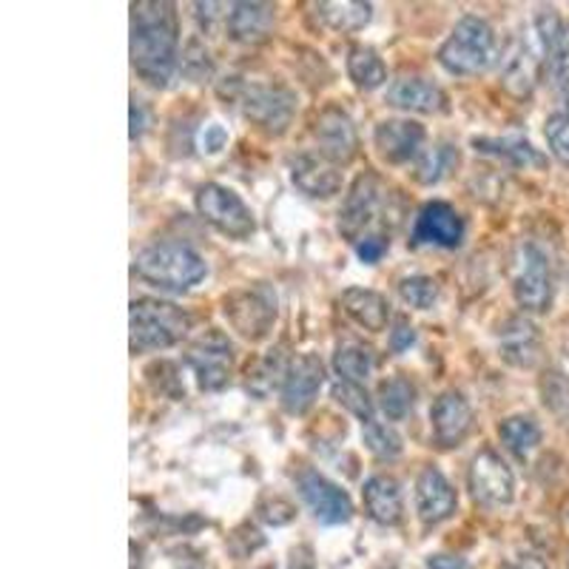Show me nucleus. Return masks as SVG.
Instances as JSON below:
<instances>
[{
	"mask_svg": "<svg viewBox=\"0 0 569 569\" xmlns=\"http://www.w3.org/2000/svg\"><path fill=\"white\" fill-rule=\"evenodd\" d=\"M177 29L174 3L166 0H142L131 7V66L142 83L166 89L177 71Z\"/></svg>",
	"mask_w": 569,
	"mask_h": 569,
	"instance_id": "1",
	"label": "nucleus"
},
{
	"mask_svg": "<svg viewBox=\"0 0 569 569\" xmlns=\"http://www.w3.org/2000/svg\"><path fill=\"white\" fill-rule=\"evenodd\" d=\"M134 273L151 288L186 293L208 277V266L186 242H154L134 257Z\"/></svg>",
	"mask_w": 569,
	"mask_h": 569,
	"instance_id": "2",
	"label": "nucleus"
},
{
	"mask_svg": "<svg viewBox=\"0 0 569 569\" xmlns=\"http://www.w3.org/2000/svg\"><path fill=\"white\" fill-rule=\"evenodd\" d=\"M498 58L496 32L479 14H465L453 27L450 38L441 43L439 63L441 69L456 78H476L485 74Z\"/></svg>",
	"mask_w": 569,
	"mask_h": 569,
	"instance_id": "3",
	"label": "nucleus"
},
{
	"mask_svg": "<svg viewBox=\"0 0 569 569\" xmlns=\"http://www.w3.org/2000/svg\"><path fill=\"white\" fill-rule=\"evenodd\" d=\"M131 350L151 353L180 345L191 330V317L174 302L162 299H134L131 302Z\"/></svg>",
	"mask_w": 569,
	"mask_h": 569,
	"instance_id": "4",
	"label": "nucleus"
},
{
	"mask_svg": "<svg viewBox=\"0 0 569 569\" xmlns=\"http://www.w3.org/2000/svg\"><path fill=\"white\" fill-rule=\"evenodd\" d=\"M510 284L525 313H547L552 305L550 253L536 240H518L510 257Z\"/></svg>",
	"mask_w": 569,
	"mask_h": 569,
	"instance_id": "5",
	"label": "nucleus"
},
{
	"mask_svg": "<svg viewBox=\"0 0 569 569\" xmlns=\"http://www.w3.org/2000/svg\"><path fill=\"white\" fill-rule=\"evenodd\" d=\"M277 291L268 282H253L222 299V317L248 342H262L277 322Z\"/></svg>",
	"mask_w": 569,
	"mask_h": 569,
	"instance_id": "6",
	"label": "nucleus"
},
{
	"mask_svg": "<svg viewBox=\"0 0 569 569\" xmlns=\"http://www.w3.org/2000/svg\"><path fill=\"white\" fill-rule=\"evenodd\" d=\"M231 98L259 131L273 137L284 134L297 114V94L284 86L233 83Z\"/></svg>",
	"mask_w": 569,
	"mask_h": 569,
	"instance_id": "7",
	"label": "nucleus"
},
{
	"mask_svg": "<svg viewBox=\"0 0 569 569\" xmlns=\"http://www.w3.org/2000/svg\"><path fill=\"white\" fill-rule=\"evenodd\" d=\"M197 211L208 226L217 228L222 237H231V240L246 242L257 231V220H253V211L246 206V200L233 188L220 186V182H206V186L197 188Z\"/></svg>",
	"mask_w": 569,
	"mask_h": 569,
	"instance_id": "8",
	"label": "nucleus"
},
{
	"mask_svg": "<svg viewBox=\"0 0 569 569\" xmlns=\"http://www.w3.org/2000/svg\"><path fill=\"white\" fill-rule=\"evenodd\" d=\"M233 362H237V353H233L231 339L220 330H206L186 350V365L206 393H217L231 382Z\"/></svg>",
	"mask_w": 569,
	"mask_h": 569,
	"instance_id": "9",
	"label": "nucleus"
},
{
	"mask_svg": "<svg viewBox=\"0 0 569 569\" xmlns=\"http://www.w3.org/2000/svg\"><path fill=\"white\" fill-rule=\"evenodd\" d=\"M467 487H470L472 501L485 507H507L516 498V476L496 450L485 447L472 456L470 470H467Z\"/></svg>",
	"mask_w": 569,
	"mask_h": 569,
	"instance_id": "10",
	"label": "nucleus"
},
{
	"mask_svg": "<svg viewBox=\"0 0 569 569\" xmlns=\"http://www.w3.org/2000/svg\"><path fill=\"white\" fill-rule=\"evenodd\" d=\"M297 490L302 505L313 512L319 525L337 527L348 525L353 518V501H350L348 492L330 479H325L322 472L311 470V467H305L297 476Z\"/></svg>",
	"mask_w": 569,
	"mask_h": 569,
	"instance_id": "11",
	"label": "nucleus"
},
{
	"mask_svg": "<svg viewBox=\"0 0 569 569\" xmlns=\"http://www.w3.org/2000/svg\"><path fill=\"white\" fill-rule=\"evenodd\" d=\"M313 140H317L319 154L333 166H348L359 154V134H356L353 120L339 106H328L319 111L313 120Z\"/></svg>",
	"mask_w": 569,
	"mask_h": 569,
	"instance_id": "12",
	"label": "nucleus"
},
{
	"mask_svg": "<svg viewBox=\"0 0 569 569\" xmlns=\"http://www.w3.org/2000/svg\"><path fill=\"white\" fill-rule=\"evenodd\" d=\"M382 200H385V191L379 177L373 174L356 177L348 197H345L342 208H339V233L353 242L359 240V237H365L368 228L373 226L379 208H382Z\"/></svg>",
	"mask_w": 569,
	"mask_h": 569,
	"instance_id": "13",
	"label": "nucleus"
},
{
	"mask_svg": "<svg viewBox=\"0 0 569 569\" xmlns=\"http://www.w3.org/2000/svg\"><path fill=\"white\" fill-rule=\"evenodd\" d=\"M325 385V365L319 356L302 353L297 356L291 365H288V373H284L282 382V408L284 413L291 416H305L313 408L319 390Z\"/></svg>",
	"mask_w": 569,
	"mask_h": 569,
	"instance_id": "14",
	"label": "nucleus"
},
{
	"mask_svg": "<svg viewBox=\"0 0 569 569\" xmlns=\"http://www.w3.org/2000/svg\"><path fill=\"white\" fill-rule=\"evenodd\" d=\"M427 129L410 117H390L373 129V146L388 166H405L425 151Z\"/></svg>",
	"mask_w": 569,
	"mask_h": 569,
	"instance_id": "15",
	"label": "nucleus"
},
{
	"mask_svg": "<svg viewBox=\"0 0 569 569\" xmlns=\"http://www.w3.org/2000/svg\"><path fill=\"white\" fill-rule=\"evenodd\" d=\"M467 237L465 217L456 211L450 202H427L416 217L413 242L416 246H433V248H459Z\"/></svg>",
	"mask_w": 569,
	"mask_h": 569,
	"instance_id": "16",
	"label": "nucleus"
},
{
	"mask_svg": "<svg viewBox=\"0 0 569 569\" xmlns=\"http://www.w3.org/2000/svg\"><path fill=\"white\" fill-rule=\"evenodd\" d=\"M456 507H459V492L447 481L445 472L439 467H425L416 479V516L421 525H441L456 516Z\"/></svg>",
	"mask_w": 569,
	"mask_h": 569,
	"instance_id": "17",
	"label": "nucleus"
},
{
	"mask_svg": "<svg viewBox=\"0 0 569 569\" xmlns=\"http://www.w3.org/2000/svg\"><path fill=\"white\" fill-rule=\"evenodd\" d=\"M543 71V52L538 46L536 32L530 38L516 40V46L510 49L505 60V71H501V83L510 91L512 98H530L532 89L538 86Z\"/></svg>",
	"mask_w": 569,
	"mask_h": 569,
	"instance_id": "18",
	"label": "nucleus"
},
{
	"mask_svg": "<svg viewBox=\"0 0 569 569\" xmlns=\"http://www.w3.org/2000/svg\"><path fill=\"white\" fill-rule=\"evenodd\" d=\"M430 430L439 447H459L472 430V408L465 393L445 390L430 408Z\"/></svg>",
	"mask_w": 569,
	"mask_h": 569,
	"instance_id": "19",
	"label": "nucleus"
},
{
	"mask_svg": "<svg viewBox=\"0 0 569 569\" xmlns=\"http://www.w3.org/2000/svg\"><path fill=\"white\" fill-rule=\"evenodd\" d=\"M388 103L393 109L416 111V114H445L450 109L447 91L419 74H405V78L393 80L388 89Z\"/></svg>",
	"mask_w": 569,
	"mask_h": 569,
	"instance_id": "20",
	"label": "nucleus"
},
{
	"mask_svg": "<svg viewBox=\"0 0 569 569\" xmlns=\"http://www.w3.org/2000/svg\"><path fill=\"white\" fill-rule=\"evenodd\" d=\"M293 186L311 200H330L342 191V171L322 154H299L291 160Z\"/></svg>",
	"mask_w": 569,
	"mask_h": 569,
	"instance_id": "21",
	"label": "nucleus"
},
{
	"mask_svg": "<svg viewBox=\"0 0 569 569\" xmlns=\"http://www.w3.org/2000/svg\"><path fill=\"white\" fill-rule=\"evenodd\" d=\"M498 348L507 365L530 370L541 359V333L527 317H510L498 328Z\"/></svg>",
	"mask_w": 569,
	"mask_h": 569,
	"instance_id": "22",
	"label": "nucleus"
},
{
	"mask_svg": "<svg viewBox=\"0 0 569 569\" xmlns=\"http://www.w3.org/2000/svg\"><path fill=\"white\" fill-rule=\"evenodd\" d=\"M277 9L271 3H231L226 18V32L233 43L259 46L273 34Z\"/></svg>",
	"mask_w": 569,
	"mask_h": 569,
	"instance_id": "23",
	"label": "nucleus"
},
{
	"mask_svg": "<svg viewBox=\"0 0 569 569\" xmlns=\"http://www.w3.org/2000/svg\"><path fill=\"white\" fill-rule=\"evenodd\" d=\"M365 507H368V516L373 521L385 527L401 525V516H405V498H401V485L388 476V472H379V476H370L362 487Z\"/></svg>",
	"mask_w": 569,
	"mask_h": 569,
	"instance_id": "24",
	"label": "nucleus"
},
{
	"mask_svg": "<svg viewBox=\"0 0 569 569\" xmlns=\"http://www.w3.org/2000/svg\"><path fill=\"white\" fill-rule=\"evenodd\" d=\"M470 146L479 154L498 157V160L512 162L516 169H543L547 157L532 146L527 137L521 134H507V137H472Z\"/></svg>",
	"mask_w": 569,
	"mask_h": 569,
	"instance_id": "25",
	"label": "nucleus"
},
{
	"mask_svg": "<svg viewBox=\"0 0 569 569\" xmlns=\"http://www.w3.org/2000/svg\"><path fill=\"white\" fill-rule=\"evenodd\" d=\"M342 311L370 333H382L390 322V302L370 288H348L342 293Z\"/></svg>",
	"mask_w": 569,
	"mask_h": 569,
	"instance_id": "26",
	"label": "nucleus"
},
{
	"mask_svg": "<svg viewBox=\"0 0 569 569\" xmlns=\"http://www.w3.org/2000/svg\"><path fill=\"white\" fill-rule=\"evenodd\" d=\"M317 18L330 32L348 34L368 27L370 18H373V7L359 3V0H333V3H319Z\"/></svg>",
	"mask_w": 569,
	"mask_h": 569,
	"instance_id": "27",
	"label": "nucleus"
},
{
	"mask_svg": "<svg viewBox=\"0 0 569 569\" xmlns=\"http://www.w3.org/2000/svg\"><path fill=\"white\" fill-rule=\"evenodd\" d=\"M498 439H501V445H505L516 459H527V456L538 450L543 433L541 425L536 421V416L518 413L498 425Z\"/></svg>",
	"mask_w": 569,
	"mask_h": 569,
	"instance_id": "28",
	"label": "nucleus"
},
{
	"mask_svg": "<svg viewBox=\"0 0 569 569\" xmlns=\"http://www.w3.org/2000/svg\"><path fill=\"white\" fill-rule=\"evenodd\" d=\"M456 166H459V149H456L453 142L441 140L416 157L413 180L419 186H439Z\"/></svg>",
	"mask_w": 569,
	"mask_h": 569,
	"instance_id": "29",
	"label": "nucleus"
},
{
	"mask_svg": "<svg viewBox=\"0 0 569 569\" xmlns=\"http://www.w3.org/2000/svg\"><path fill=\"white\" fill-rule=\"evenodd\" d=\"M348 78L356 89L376 91L388 83V66L370 46H353L348 52Z\"/></svg>",
	"mask_w": 569,
	"mask_h": 569,
	"instance_id": "30",
	"label": "nucleus"
},
{
	"mask_svg": "<svg viewBox=\"0 0 569 569\" xmlns=\"http://www.w3.org/2000/svg\"><path fill=\"white\" fill-rule=\"evenodd\" d=\"M379 410L385 413L388 421L408 419L416 408V385L410 382L408 376H390L379 385Z\"/></svg>",
	"mask_w": 569,
	"mask_h": 569,
	"instance_id": "31",
	"label": "nucleus"
},
{
	"mask_svg": "<svg viewBox=\"0 0 569 569\" xmlns=\"http://www.w3.org/2000/svg\"><path fill=\"white\" fill-rule=\"evenodd\" d=\"M376 368V356L373 350L365 348L359 342H345L339 345L337 353H333V370H337L339 379L345 382H356L365 385L370 379Z\"/></svg>",
	"mask_w": 569,
	"mask_h": 569,
	"instance_id": "32",
	"label": "nucleus"
},
{
	"mask_svg": "<svg viewBox=\"0 0 569 569\" xmlns=\"http://www.w3.org/2000/svg\"><path fill=\"white\" fill-rule=\"evenodd\" d=\"M330 396H333V401H337L339 408L348 410V413L356 416L362 425L373 421V399L368 396L365 385L337 379V382L330 385Z\"/></svg>",
	"mask_w": 569,
	"mask_h": 569,
	"instance_id": "33",
	"label": "nucleus"
},
{
	"mask_svg": "<svg viewBox=\"0 0 569 569\" xmlns=\"http://www.w3.org/2000/svg\"><path fill=\"white\" fill-rule=\"evenodd\" d=\"M362 441L370 453L382 461H396L401 456V450H405L401 436L390 425H382V421H368L362 427Z\"/></svg>",
	"mask_w": 569,
	"mask_h": 569,
	"instance_id": "34",
	"label": "nucleus"
},
{
	"mask_svg": "<svg viewBox=\"0 0 569 569\" xmlns=\"http://www.w3.org/2000/svg\"><path fill=\"white\" fill-rule=\"evenodd\" d=\"M399 297L416 308V311H430L436 308L441 297V288L433 277H425V273H413V277L399 279Z\"/></svg>",
	"mask_w": 569,
	"mask_h": 569,
	"instance_id": "35",
	"label": "nucleus"
},
{
	"mask_svg": "<svg viewBox=\"0 0 569 569\" xmlns=\"http://www.w3.org/2000/svg\"><path fill=\"white\" fill-rule=\"evenodd\" d=\"M284 373H288V365L282 362L279 350H271V353H268L257 368L248 370V390L266 399V396L277 388L279 379L284 382Z\"/></svg>",
	"mask_w": 569,
	"mask_h": 569,
	"instance_id": "36",
	"label": "nucleus"
},
{
	"mask_svg": "<svg viewBox=\"0 0 569 569\" xmlns=\"http://www.w3.org/2000/svg\"><path fill=\"white\" fill-rule=\"evenodd\" d=\"M180 66H182V74H186L191 83H202V80L211 78V71H213L211 54H208L206 43H202L200 38L188 40Z\"/></svg>",
	"mask_w": 569,
	"mask_h": 569,
	"instance_id": "37",
	"label": "nucleus"
},
{
	"mask_svg": "<svg viewBox=\"0 0 569 569\" xmlns=\"http://www.w3.org/2000/svg\"><path fill=\"white\" fill-rule=\"evenodd\" d=\"M543 137H547V142H550L552 154L569 166V117L563 114V111L547 117V123H543Z\"/></svg>",
	"mask_w": 569,
	"mask_h": 569,
	"instance_id": "38",
	"label": "nucleus"
},
{
	"mask_svg": "<svg viewBox=\"0 0 569 569\" xmlns=\"http://www.w3.org/2000/svg\"><path fill=\"white\" fill-rule=\"evenodd\" d=\"M356 257L362 259L365 266H376V262H382L385 253L390 251V233L385 231H368L365 237L353 242Z\"/></svg>",
	"mask_w": 569,
	"mask_h": 569,
	"instance_id": "39",
	"label": "nucleus"
},
{
	"mask_svg": "<svg viewBox=\"0 0 569 569\" xmlns=\"http://www.w3.org/2000/svg\"><path fill=\"white\" fill-rule=\"evenodd\" d=\"M259 516L266 518L268 525H288L293 518V507L284 501V498L273 496V498H266L262 505H259Z\"/></svg>",
	"mask_w": 569,
	"mask_h": 569,
	"instance_id": "40",
	"label": "nucleus"
},
{
	"mask_svg": "<svg viewBox=\"0 0 569 569\" xmlns=\"http://www.w3.org/2000/svg\"><path fill=\"white\" fill-rule=\"evenodd\" d=\"M228 146V129L222 123H208L200 131V149L206 154H220Z\"/></svg>",
	"mask_w": 569,
	"mask_h": 569,
	"instance_id": "41",
	"label": "nucleus"
},
{
	"mask_svg": "<svg viewBox=\"0 0 569 569\" xmlns=\"http://www.w3.org/2000/svg\"><path fill=\"white\" fill-rule=\"evenodd\" d=\"M413 345H416L413 325H408L405 319H399V322H396V328L390 330V350H393V353H405V350H410Z\"/></svg>",
	"mask_w": 569,
	"mask_h": 569,
	"instance_id": "42",
	"label": "nucleus"
},
{
	"mask_svg": "<svg viewBox=\"0 0 569 569\" xmlns=\"http://www.w3.org/2000/svg\"><path fill=\"white\" fill-rule=\"evenodd\" d=\"M146 129H149V114H146V106L137 103V100H131V140H140L142 134H146Z\"/></svg>",
	"mask_w": 569,
	"mask_h": 569,
	"instance_id": "43",
	"label": "nucleus"
},
{
	"mask_svg": "<svg viewBox=\"0 0 569 569\" xmlns=\"http://www.w3.org/2000/svg\"><path fill=\"white\" fill-rule=\"evenodd\" d=\"M427 569H467V563H465V558L445 556V552H441V556L427 558Z\"/></svg>",
	"mask_w": 569,
	"mask_h": 569,
	"instance_id": "44",
	"label": "nucleus"
},
{
	"mask_svg": "<svg viewBox=\"0 0 569 569\" xmlns=\"http://www.w3.org/2000/svg\"><path fill=\"white\" fill-rule=\"evenodd\" d=\"M510 569H547V563L536 556H525V558H518Z\"/></svg>",
	"mask_w": 569,
	"mask_h": 569,
	"instance_id": "45",
	"label": "nucleus"
},
{
	"mask_svg": "<svg viewBox=\"0 0 569 569\" xmlns=\"http://www.w3.org/2000/svg\"><path fill=\"white\" fill-rule=\"evenodd\" d=\"M563 114L569 117V86H567V89H563Z\"/></svg>",
	"mask_w": 569,
	"mask_h": 569,
	"instance_id": "46",
	"label": "nucleus"
}]
</instances>
